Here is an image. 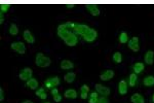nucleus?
I'll list each match as a JSON object with an SVG mask.
<instances>
[{
  "label": "nucleus",
  "mask_w": 154,
  "mask_h": 103,
  "mask_svg": "<svg viewBox=\"0 0 154 103\" xmlns=\"http://www.w3.org/2000/svg\"><path fill=\"white\" fill-rule=\"evenodd\" d=\"M35 64L38 67L45 68V67H48L51 64V60L48 57L44 56L42 53H38L36 55V58H35Z\"/></svg>",
  "instance_id": "1"
},
{
  "label": "nucleus",
  "mask_w": 154,
  "mask_h": 103,
  "mask_svg": "<svg viewBox=\"0 0 154 103\" xmlns=\"http://www.w3.org/2000/svg\"><path fill=\"white\" fill-rule=\"evenodd\" d=\"M88 29H90L88 26H86L84 24H76L75 23V26H74V28L72 29V32L76 35H81V36H83Z\"/></svg>",
  "instance_id": "2"
},
{
  "label": "nucleus",
  "mask_w": 154,
  "mask_h": 103,
  "mask_svg": "<svg viewBox=\"0 0 154 103\" xmlns=\"http://www.w3.org/2000/svg\"><path fill=\"white\" fill-rule=\"evenodd\" d=\"M82 37L85 41H87V43H93V41H95L96 39H97L98 32L96 31L95 29H93V28H90Z\"/></svg>",
  "instance_id": "3"
},
{
  "label": "nucleus",
  "mask_w": 154,
  "mask_h": 103,
  "mask_svg": "<svg viewBox=\"0 0 154 103\" xmlns=\"http://www.w3.org/2000/svg\"><path fill=\"white\" fill-rule=\"evenodd\" d=\"M10 48L13 51H17V53L21 54V55H24L26 53V46L25 43H23L22 41H16L10 44Z\"/></svg>",
  "instance_id": "4"
},
{
  "label": "nucleus",
  "mask_w": 154,
  "mask_h": 103,
  "mask_svg": "<svg viewBox=\"0 0 154 103\" xmlns=\"http://www.w3.org/2000/svg\"><path fill=\"white\" fill-rule=\"evenodd\" d=\"M32 74H33V71H32L31 68H29V67H26L22 70V71L20 72V74H19V77H20V79H22V81H29L30 78H32Z\"/></svg>",
  "instance_id": "5"
},
{
  "label": "nucleus",
  "mask_w": 154,
  "mask_h": 103,
  "mask_svg": "<svg viewBox=\"0 0 154 103\" xmlns=\"http://www.w3.org/2000/svg\"><path fill=\"white\" fill-rule=\"evenodd\" d=\"M64 41L68 46H75L77 43H78V37H77L76 34H74L73 32L71 31L70 32V34L68 35V37H67Z\"/></svg>",
  "instance_id": "6"
},
{
  "label": "nucleus",
  "mask_w": 154,
  "mask_h": 103,
  "mask_svg": "<svg viewBox=\"0 0 154 103\" xmlns=\"http://www.w3.org/2000/svg\"><path fill=\"white\" fill-rule=\"evenodd\" d=\"M95 88H96V91H97L100 95H102L103 97H107V96L110 95V89H109L108 87H105L101 85V84H97V85L95 86Z\"/></svg>",
  "instance_id": "7"
},
{
  "label": "nucleus",
  "mask_w": 154,
  "mask_h": 103,
  "mask_svg": "<svg viewBox=\"0 0 154 103\" xmlns=\"http://www.w3.org/2000/svg\"><path fill=\"white\" fill-rule=\"evenodd\" d=\"M128 48H130L133 51H140V41L137 36H135L130 39V41H128Z\"/></svg>",
  "instance_id": "8"
},
{
  "label": "nucleus",
  "mask_w": 154,
  "mask_h": 103,
  "mask_svg": "<svg viewBox=\"0 0 154 103\" xmlns=\"http://www.w3.org/2000/svg\"><path fill=\"white\" fill-rule=\"evenodd\" d=\"M59 85H60V78L58 76L50 77V78H48L45 81V88H47V89H51V88L53 89Z\"/></svg>",
  "instance_id": "9"
},
{
  "label": "nucleus",
  "mask_w": 154,
  "mask_h": 103,
  "mask_svg": "<svg viewBox=\"0 0 154 103\" xmlns=\"http://www.w3.org/2000/svg\"><path fill=\"white\" fill-rule=\"evenodd\" d=\"M85 8L87 9L90 15L95 16V17H98V16H100V13H101L100 8L98 7L97 5H95V4H85Z\"/></svg>",
  "instance_id": "10"
},
{
  "label": "nucleus",
  "mask_w": 154,
  "mask_h": 103,
  "mask_svg": "<svg viewBox=\"0 0 154 103\" xmlns=\"http://www.w3.org/2000/svg\"><path fill=\"white\" fill-rule=\"evenodd\" d=\"M118 93L120 95H125L127 93V83L125 81H120L118 84Z\"/></svg>",
  "instance_id": "11"
},
{
  "label": "nucleus",
  "mask_w": 154,
  "mask_h": 103,
  "mask_svg": "<svg viewBox=\"0 0 154 103\" xmlns=\"http://www.w3.org/2000/svg\"><path fill=\"white\" fill-rule=\"evenodd\" d=\"M23 36H24V39L28 43H35V37L33 36V34L31 33V31H29V30H25L24 33H23Z\"/></svg>",
  "instance_id": "12"
},
{
  "label": "nucleus",
  "mask_w": 154,
  "mask_h": 103,
  "mask_svg": "<svg viewBox=\"0 0 154 103\" xmlns=\"http://www.w3.org/2000/svg\"><path fill=\"white\" fill-rule=\"evenodd\" d=\"M113 76H114L113 70H106V71L103 72L101 75H100V78L102 81H110L111 78H113Z\"/></svg>",
  "instance_id": "13"
},
{
  "label": "nucleus",
  "mask_w": 154,
  "mask_h": 103,
  "mask_svg": "<svg viewBox=\"0 0 154 103\" xmlns=\"http://www.w3.org/2000/svg\"><path fill=\"white\" fill-rule=\"evenodd\" d=\"M26 86H27L29 89H31V90H37V88L39 87V84H38V81H37V79L30 78L29 81H26Z\"/></svg>",
  "instance_id": "14"
},
{
  "label": "nucleus",
  "mask_w": 154,
  "mask_h": 103,
  "mask_svg": "<svg viewBox=\"0 0 154 103\" xmlns=\"http://www.w3.org/2000/svg\"><path fill=\"white\" fill-rule=\"evenodd\" d=\"M144 59H145V63L148 65H152L153 62H154V51H148L146 53L145 57H144Z\"/></svg>",
  "instance_id": "15"
},
{
  "label": "nucleus",
  "mask_w": 154,
  "mask_h": 103,
  "mask_svg": "<svg viewBox=\"0 0 154 103\" xmlns=\"http://www.w3.org/2000/svg\"><path fill=\"white\" fill-rule=\"evenodd\" d=\"M60 66L63 70H69V69H72L74 67V63L71 62V61H69V60H63L62 62H61Z\"/></svg>",
  "instance_id": "16"
},
{
  "label": "nucleus",
  "mask_w": 154,
  "mask_h": 103,
  "mask_svg": "<svg viewBox=\"0 0 154 103\" xmlns=\"http://www.w3.org/2000/svg\"><path fill=\"white\" fill-rule=\"evenodd\" d=\"M130 101L133 103H145V99H144V97L142 96L141 94H134L130 97Z\"/></svg>",
  "instance_id": "17"
},
{
  "label": "nucleus",
  "mask_w": 154,
  "mask_h": 103,
  "mask_svg": "<svg viewBox=\"0 0 154 103\" xmlns=\"http://www.w3.org/2000/svg\"><path fill=\"white\" fill-rule=\"evenodd\" d=\"M64 96L66 98H69V99H75V98H77V92L74 89H68V90L65 91Z\"/></svg>",
  "instance_id": "18"
},
{
  "label": "nucleus",
  "mask_w": 154,
  "mask_h": 103,
  "mask_svg": "<svg viewBox=\"0 0 154 103\" xmlns=\"http://www.w3.org/2000/svg\"><path fill=\"white\" fill-rule=\"evenodd\" d=\"M88 92H90V87L87 85H83L80 88V97L82 99H86L88 96Z\"/></svg>",
  "instance_id": "19"
},
{
  "label": "nucleus",
  "mask_w": 154,
  "mask_h": 103,
  "mask_svg": "<svg viewBox=\"0 0 154 103\" xmlns=\"http://www.w3.org/2000/svg\"><path fill=\"white\" fill-rule=\"evenodd\" d=\"M75 78H76V74L74 73V72H68V73H66L64 76L65 81L68 84H72L75 81Z\"/></svg>",
  "instance_id": "20"
},
{
  "label": "nucleus",
  "mask_w": 154,
  "mask_h": 103,
  "mask_svg": "<svg viewBox=\"0 0 154 103\" xmlns=\"http://www.w3.org/2000/svg\"><path fill=\"white\" fill-rule=\"evenodd\" d=\"M133 69H134V71H135V73H136V74L141 73V72L144 70V64H143V63H141V62H138V63H136V64H134Z\"/></svg>",
  "instance_id": "21"
},
{
  "label": "nucleus",
  "mask_w": 154,
  "mask_h": 103,
  "mask_svg": "<svg viewBox=\"0 0 154 103\" xmlns=\"http://www.w3.org/2000/svg\"><path fill=\"white\" fill-rule=\"evenodd\" d=\"M138 83V76L137 74L135 73H132L130 74V77H128V84H130V87H135L137 85Z\"/></svg>",
  "instance_id": "22"
},
{
  "label": "nucleus",
  "mask_w": 154,
  "mask_h": 103,
  "mask_svg": "<svg viewBox=\"0 0 154 103\" xmlns=\"http://www.w3.org/2000/svg\"><path fill=\"white\" fill-rule=\"evenodd\" d=\"M70 30L69 29H65V30H58V35H59V37L61 39H63V40H65V39L68 37V35L70 34Z\"/></svg>",
  "instance_id": "23"
},
{
  "label": "nucleus",
  "mask_w": 154,
  "mask_h": 103,
  "mask_svg": "<svg viewBox=\"0 0 154 103\" xmlns=\"http://www.w3.org/2000/svg\"><path fill=\"white\" fill-rule=\"evenodd\" d=\"M36 96L40 98V99H42V100H44V99H46V98H47V95H46L44 88L37 89V90H36Z\"/></svg>",
  "instance_id": "24"
},
{
  "label": "nucleus",
  "mask_w": 154,
  "mask_h": 103,
  "mask_svg": "<svg viewBox=\"0 0 154 103\" xmlns=\"http://www.w3.org/2000/svg\"><path fill=\"white\" fill-rule=\"evenodd\" d=\"M143 84L146 87H152V86H154V76H152V75L146 76L145 78H144V81H143Z\"/></svg>",
  "instance_id": "25"
},
{
  "label": "nucleus",
  "mask_w": 154,
  "mask_h": 103,
  "mask_svg": "<svg viewBox=\"0 0 154 103\" xmlns=\"http://www.w3.org/2000/svg\"><path fill=\"white\" fill-rule=\"evenodd\" d=\"M8 31H9V34L10 35H18L19 33V28H18V26L15 24V23H13V24H10V26H9V29H8Z\"/></svg>",
  "instance_id": "26"
},
{
  "label": "nucleus",
  "mask_w": 154,
  "mask_h": 103,
  "mask_svg": "<svg viewBox=\"0 0 154 103\" xmlns=\"http://www.w3.org/2000/svg\"><path fill=\"white\" fill-rule=\"evenodd\" d=\"M113 61L115 63H121V61H122V55H121V53L119 51H116L115 54L113 55Z\"/></svg>",
  "instance_id": "27"
},
{
  "label": "nucleus",
  "mask_w": 154,
  "mask_h": 103,
  "mask_svg": "<svg viewBox=\"0 0 154 103\" xmlns=\"http://www.w3.org/2000/svg\"><path fill=\"white\" fill-rule=\"evenodd\" d=\"M10 8V4H7V3H2L0 5V13H5L8 11V9Z\"/></svg>",
  "instance_id": "28"
},
{
  "label": "nucleus",
  "mask_w": 154,
  "mask_h": 103,
  "mask_svg": "<svg viewBox=\"0 0 154 103\" xmlns=\"http://www.w3.org/2000/svg\"><path fill=\"white\" fill-rule=\"evenodd\" d=\"M119 41L121 43H127L128 41V36L125 32H121L119 35Z\"/></svg>",
  "instance_id": "29"
},
{
  "label": "nucleus",
  "mask_w": 154,
  "mask_h": 103,
  "mask_svg": "<svg viewBox=\"0 0 154 103\" xmlns=\"http://www.w3.org/2000/svg\"><path fill=\"white\" fill-rule=\"evenodd\" d=\"M99 93L98 92H93L92 94H90V103H97L98 99H99V97H98V95Z\"/></svg>",
  "instance_id": "30"
},
{
  "label": "nucleus",
  "mask_w": 154,
  "mask_h": 103,
  "mask_svg": "<svg viewBox=\"0 0 154 103\" xmlns=\"http://www.w3.org/2000/svg\"><path fill=\"white\" fill-rule=\"evenodd\" d=\"M97 103H109V100L107 99V97H103V96H102L101 98L98 99Z\"/></svg>",
  "instance_id": "31"
},
{
  "label": "nucleus",
  "mask_w": 154,
  "mask_h": 103,
  "mask_svg": "<svg viewBox=\"0 0 154 103\" xmlns=\"http://www.w3.org/2000/svg\"><path fill=\"white\" fill-rule=\"evenodd\" d=\"M53 100H55L56 102H60L61 100H62V95H60V94H57V95L53 96Z\"/></svg>",
  "instance_id": "32"
},
{
  "label": "nucleus",
  "mask_w": 154,
  "mask_h": 103,
  "mask_svg": "<svg viewBox=\"0 0 154 103\" xmlns=\"http://www.w3.org/2000/svg\"><path fill=\"white\" fill-rule=\"evenodd\" d=\"M57 94H59V91H58V89L57 88L51 89V95L55 96V95H57Z\"/></svg>",
  "instance_id": "33"
},
{
  "label": "nucleus",
  "mask_w": 154,
  "mask_h": 103,
  "mask_svg": "<svg viewBox=\"0 0 154 103\" xmlns=\"http://www.w3.org/2000/svg\"><path fill=\"white\" fill-rule=\"evenodd\" d=\"M4 99V93H3V89H0V100L3 101Z\"/></svg>",
  "instance_id": "34"
},
{
  "label": "nucleus",
  "mask_w": 154,
  "mask_h": 103,
  "mask_svg": "<svg viewBox=\"0 0 154 103\" xmlns=\"http://www.w3.org/2000/svg\"><path fill=\"white\" fill-rule=\"evenodd\" d=\"M4 23V17L3 13H0V24H3Z\"/></svg>",
  "instance_id": "35"
},
{
  "label": "nucleus",
  "mask_w": 154,
  "mask_h": 103,
  "mask_svg": "<svg viewBox=\"0 0 154 103\" xmlns=\"http://www.w3.org/2000/svg\"><path fill=\"white\" fill-rule=\"evenodd\" d=\"M66 7L67 8H73V7H75V4H73V3H70V4H67L66 5Z\"/></svg>",
  "instance_id": "36"
},
{
  "label": "nucleus",
  "mask_w": 154,
  "mask_h": 103,
  "mask_svg": "<svg viewBox=\"0 0 154 103\" xmlns=\"http://www.w3.org/2000/svg\"><path fill=\"white\" fill-rule=\"evenodd\" d=\"M22 103H34V102H32L31 100H25V101H23Z\"/></svg>",
  "instance_id": "37"
},
{
  "label": "nucleus",
  "mask_w": 154,
  "mask_h": 103,
  "mask_svg": "<svg viewBox=\"0 0 154 103\" xmlns=\"http://www.w3.org/2000/svg\"><path fill=\"white\" fill-rule=\"evenodd\" d=\"M152 101L154 102V94H153V96H152Z\"/></svg>",
  "instance_id": "38"
},
{
  "label": "nucleus",
  "mask_w": 154,
  "mask_h": 103,
  "mask_svg": "<svg viewBox=\"0 0 154 103\" xmlns=\"http://www.w3.org/2000/svg\"><path fill=\"white\" fill-rule=\"evenodd\" d=\"M44 103H50V102H44Z\"/></svg>",
  "instance_id": "39"
}]
</instances>
